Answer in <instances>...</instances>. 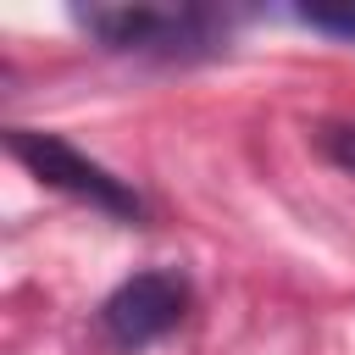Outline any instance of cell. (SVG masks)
Returning a JSON list of instances; mask_svg holds the SVG:
<instances>
[{
  "label": "cell",
  "mask_w": 355,
  "mask_h": 355,
  "mask_svg": "<svg viewBox=\"0 0 355 355\" xmlns=\"http://www.w3.org/2000/svg\"><path fill=\"white\" fill-rule=\"evenodd\" d=\"M189 311V277L172 272V266H155V272H133L128 283H116L100 305V333L116 344V349H139L161 333H172Z\"/></svg>",
  "instance_id": "cell-3"
},
{
  "label": "cell",
  "mask_w": 355,
  "mask_h": 355,
  "mask_svg": "<svg viewBox=\"0 0 355 355\" xmlns=\"http://www.w3.org/2000/svg\"><path fill=\"white\" fill-rule=\"evenodd\" d=\"M78 22L105 50H139V55H205L216 50V17L205 11H172V6H89Z\"/></svg>",
  "instance_id": "cell-2"
},
{
  "label": "cell",
  "mask_w": 355,
  "mask_h": 355,
  "mask_svg": "<svg viewBox=\"0 0 355 355\" xmlns=\"http://www.w3.org/2000/svg\"><path fill=\"white\" fill-rule=\"evenodd\" d=\"M6 144H11V155H17L39 183H50V189H61V194H72V200H89L94 211L122 216V222H139V216H144V200H139L116 172H105V166H100V161H89L78 144H67L61 133L11 128V133H6Z\"/></svg>",
  "instance_id": "cell-1"
},
{
  "label": "cell",
  "mask_w": 355,
  "mask_h": 355,
  "mask_svg": "<svg viewBox=\"0 0 355 355\" xmlns=\"http://www.w3.org/2000/svg\"><path fill=\"white\" fill-rule=\"evenodd\" d=\"M316 144H322V155H327L333 166L355 172V122H322V128H316Z\"/></svg>",
  "instance_id": "cell-4"
},
{
  "label": "cell",
  "mask_w": 355,
  "mask_h": 355,
  "mask_svg": "<svg viewBox=\"0 0 355 355\" xmlns=\"http://www.w3.org/2000/svg\"><path fill=\"white\" fill-rule=\"evenodd\" d=\"M300 22H311L322 33H338V39H355V6H305Z\"/></svg>",
  "instance_id": "cell-5"
}]
</instances>
